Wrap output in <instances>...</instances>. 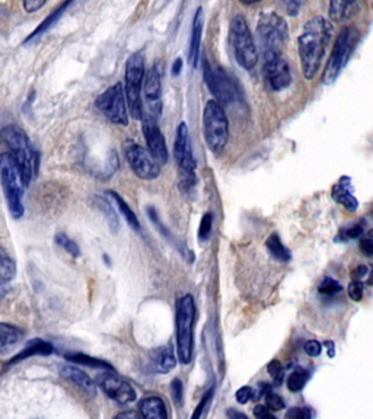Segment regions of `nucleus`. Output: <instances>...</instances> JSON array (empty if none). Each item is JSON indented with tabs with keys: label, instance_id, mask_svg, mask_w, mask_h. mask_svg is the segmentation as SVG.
Instances as JSON below:
<instances>
[{
	"label": "nucleus",
	"instance_id": "nucleus-1",
	"mask_svg": "<svg viewBox=\"0 0 373 419\" xmlns=\"http://www.w3.org/2000/svg\"><path fill=\"white\" fill-rule=\"evenodd\" d=\"M332 34V25L322 16H312L305 22L303 29L298 36V51L302 73L306 81H312L321 69Z\"/></svg>",
	"mask_w": 373,
	"mask_h": 419
},
{
	"label": "nucleus",
	"instance_id": "nucleus-2",
	"mask_svg": "<svg viewBox=\"0 0 373 419\" xmlns=\"http://www.w3.org/2000/svg\"><path fill=\"white\" fill-rule=\"evenodd\" d=\"M4 143L9 149V154L22 173L24 182L28 187L38 172V154L34 150L27 133L18 126H8L0 131Z\"/></svg>",
	"mask_w": 373,
	"mask_h": 419
},
{
	"label": "nucleus",
	"instance_id": "nucleus-3",
	"mask_svg": "<svg viewBox=\"0 0 373 419\" xmlns=\"http://www.w3.org/2000/svg\"><path fill=\"white\" fill-rule=\"evenodd\" d=\"M174 157L178 165V188L184 197H192L197 188V161H195L190 133L185 123H181L176 128V137L174 143Z\"/></svg>",
	"mask_w": 373,
	"mask_h": 419
},
{
	"label": "nucleus",
	"instance_id": "nucleus-4",
	"mask_svg": "<svg viewBox=\"0 0 373 419\" xmlns=\"http://www.w3.org/2000/svg\"><path fill=\"white\" fill-rule=\"evenodd\" d=\"M0 182L4 187L9 211L15 220H19L25 211L22 198L27 185L21 171L9 153L0 154Z\"/></svg>",
	"mask_w": 373,
	"mask_h": 419
},
{
	"label": "nucleus",
	"instance_id": "nucleus-5",
	"mask_svg": "<svg viewBox=\"0 0 373 419\" xmlns=\"http://www.w3.org/2000/svg\"><path fill=\"white\" fill-rule=\"evenodd\" d=\"M203 134L210 152L219 154L225 150L229 140V121L225 108L210 99L203 111Z\"/></svg>",
	"mask_w": 373,
	"mask_h": 419
},
{
	"label": "nucleus",
	"instance_id": "nucleus-6",
	"mask_svg": "<svg viewBox=\"0 0 373 419\" xmlns=\"http://www.w3.org/2000/svg\"><path fill=\"white\" fill-rule=\"evenodd\" d=\"M229 41L238 65L245 70H252L259 62V51L254 36L242 15H235L229 25Z\"/></svg>",
	"mask_w": 373,
	"mask_h": 419
},
{
	"label": "nucleus",
	"instance_id": "nucleus-7",
	"mask_svg": "<svg viewBox=\"0 0 373 419\" xmlns=\"http://www.w3.org/2000/svg\"><path fill=\"white\" fill-rule=\"evenodd\" d=\"M145 57L142 51L133 53L127 63H126V74H124V82H126V104L127 109L130 111V115L134 119H142L143 112V101H142V88H143V77H145Z\"/></svg>",
	"mask_w": 373,
	"mask_h": 419
},
{
	"label": "nucleus",
	"instance_id": "nucleus-8",
	"mask_svg": "<svg viewBox=\"0 0 373 419\" xmlns=\"http://www.w3.org/2000/svg\"><path fill=\"white\" fill-rule=\"evenodd\" d=\"M195 321V303L191 294L181 297L176 303V348L183 364L191 363L192 358V332Z\"/></svg>",
	"mask_w": 373,
	"mask_h": 419
},
{
	"label": "nucleus",
	"instance_id": "nucleus-9",
	"mask_svg": "<svg viewBox=\"0 0 373 419\" xmlns=\"http://www.w3.org/2000/svg\"><path fill=\"white\" fill-rule=\"evenodd\" d=\"M359 32L356 28L346 27L340 31L336 44L332 47L328 63L322 74V84L332 85L340 77L343 69L347 66L353 50L356 47Z\"/></svg>",
	"mask_w": 373,
	"mask_h": 419
},
{
	"label": "nucleus",
	"instance_id": "nucleus-10",
	"mask_svg": "<svg viewBox=\"0 0 373 419\" xmlns=\"http://www.w3.org/2000/svg\"><path fill=\"white\" fill-rule=\"evenodd\" d=\"M257 36L263 54L282 53L287 39L286 21L276 12H264L257 27Z\"/></svg>",
	"mask_w": 373,
	"mask_h": 419
},
{
	"label": "nucleus",
	"instance_id": "nucleus-11",
	"mask_svg": "<svg viewBox=\"0 0 373 419\" xmlns=\"http://www.w3.org/2000/svg\"><path fill=\"white\" fill-rule=\"evenodd\" d=\"M95 108L100 111L110 123L117 126H129V111L124 96V88L120 82L110 86L95 99Z\"/></svg>",
	"mask_w": 373,
	"mask_h": 419
},
{
	"label": "nucleus",
	"instance_id": "nucleus-12",
	"mask_svg": "<svg viewBox=\"0 0 373 419\" xmlns=\"http://www.w3.org/2000/svg\"><path fill=\"white\" fill-rule=\"evenodd\" d=\"M203 76L209 91L216 98L214 101L218 104L230 105L237 102L240 99V91L237 84L232 81V77L226 73L225 69L218 67L216 70L211 69L207 60H203Z\"/></svg>",
	"mask_w": 373,
	"mask_h": 419
},
{
	"label": "nucleus",
	"instance_id": "nucleus-13",
	"mask_svg": "<svg viewBox=\"0 0 373 419\" xmlns=\"http://www.w3.org/2000/svg\"><path fill=\"white\" fill-rule=\"evenodd\" d=\"M124 154L131 171L137 178L143 179V181H152V179L159 178L161 166L153 161L149 152L139 143L133 142V140H127L124 143Z\"/></svg>",
	"mask_w": 373,
	"mask_h": 419
},
{
	"label": "nucleus",
	"instance_id": "nucleus-14",
	"mask_svg": "<svg viewBox=\"0 0 373 419\" xmlns=\"http://www.w3.org/2000/svg\"><path fill=\"white\" fill-rule=\"evenodd\" d=\"M264 58V76L268 86L274 92L284 91L292 84L290 66L282 53L263 54Z\"/></svg>",
	"mask_w": 373,
	"mask_h": 419
},
{
	"label": "nucleus",
	"instance_id": "nucleus-15",
	"mask_svg": "<svg viewBox=\"0 0 373 419\" xmlns=\"http://www.w3.org/2000/svg\"><path fill=\"white\" fill-rule=\"evenodd\" d=\"M142 121H143V135L146 138L149 154L159 166L166 165L169 159V152L166 147L165 137L158 126V121H156V117H153L152 114L143 115Z\"/></svg>",
	"mask_w": 373,
	"mask_h": 419
},
{
	"label": "nucleus",
	"instance_id": "nucleus-16",
	"mask_svg": "<svg viewBox=\"0 0 373 419\" xmlns=\"http://www.w3.org/2000/svg\"><path fill=\"white\" fill-rule=\"evenodd\" d=\"M98 386L108 397L120 405H127L136 401V392L131 385L112 373H104L98 377Z\"/></svg>",
	"mask_w": 373,
	"mask_h": 419
},
{
	"label": "nucleus",
	"instance_id": "nucleus-17",
	"mask_svg": "<svg viewBox=\"0 0 373 419\" xmlns=\"http://www.w3.org/2000/svg\"><path fill=\"white\" fill-rule=\"evenodd\" d=\"M143 93L153 117H159L162 112V82L158 67H152L145 72Z\"/></svg>",
	"mask_w": 373,
	"mask_h": 419
},
{
	"label": "nucleus",
	"instance_id": "nucleus-18",
	"mask_svg": "<svg viewBox=\"0 0 373 419\" xmlns=\"http://www.w3.org/2000/svg\"><path fill=\"white\" fill-rule=\"evenodd\" d=\"M203 25H204V12H203V8H199L197 11H195V15L192 19L191 41H190V50H188V62L192 69H197L199 62H200Z\"/></svg>",
	"mask_w": 373,
	"mask_h": 419
},
{
	"label": "nucleus",
	"instance_id": "nucleus-19",
	"mask_svg": "<svg viewBox=\"0 0 373 419\" xmlns=\"http://www.w3.org/2000/svg\"><path fill=\"white\" fill-rule=\"evenodd\" d=\"M331 195L334 201L343 206L348 211H356L359 208V201L356 199L355 192H353L351 179L348 176H341L339 182L332 187Z\"/></svg>",
	"mask_w": 373,
	"mask_h": 419
},
{
	"label": "nucleus",
	"instance_id": "nucleus-20",
	"mask_svg": "<svg viewBox=\"0 0 373 419\" xmlns=\"http://www.w3.org/2000/svg\"><path fill=\"white\" fill-rule=\"evenodd\" d=\"M16 275V265L6 249L0 245V300H4Z\"/></svg>",
	"mask_w": 373,
	"mask_h": 419
},
{
	"label": "nucleus",
	"instance_id": "nucleus-21",
	"mask_svg": "<svg viewBox=\"0 0 373 419\" xmlns=\"http://www.w3.org/2000/svg\"><path fill=\"white\" fill-rule=\"evenodd\" d=\"M150 363L153 364V368L161 374H166L171 370H174L176 366V360H175L172 347L166 345V347H161V348H156L155 351H152Z\"/></svg>",
	"mask_w": 373,
	"mask_h": 419
},
{
	"label": "nucleus",
	"instance_id": "nucleus-22",
	"mask_svg": "<svg viewBox=\"0 0 373 419\" xmlns=\"http://www.w3.org/2000/svg\"><path fill=\"white\" fill-rule=\"evenodd\" d=\"M143 419H168V412L164 401L158 396L145 397L139 405Z\"/></svg>",
	"mask_w": 373,
	"mask_h": 419
},
{
	"label": "nucleus",
	"instance_id": "nucleus-23",
	"mask_svg": "<svg viewBox=\"0 0 373 419\" xmlns=\"http://www.w3.org/2000/svg\"><path fill=\"white\" fill-rule=\"evenodd\" d=\"M24 332L13 325L0 324V355L9 352L15 345L21 342Z\"/></svg>",
	"mask_w": 373,
	"mask_h": 419
},
{
	"label": "nucleus",
	"instance_id": "nucleus-24",
	"mask_svg": "<svg viewBox=\"0 0 373 419\" xmlns=\"http://www.w3.org/2000/svg\"><path fill=\"white\" fill-rule=\"evenodd\" d=\"M60 374L65 378H67L69 382L74 383L76 386H79L84 390L95 394V385L92 382V378L86 373H84L82 370H79L77 367H73V366H63L60 368Z\"/></svg>",
	"mask_w": 373,
	"mask_h": 419
},
{
	"label": "nucleus",
	"instance_id": "nucleus-25",
	"mask_svg": "<svg viewBox=\"0 0 373 419\" xmlns=\"http://www.w3.org/2000/svg\"><path fill=\"white\" fill-rule=\"evenodd\" d=\"M107 195L112 199V201L115 203V206H117V210H119L120 213H122V215L126 218V222H127V225L133 229V230H136V232H140L142 230V226H140V222H139V218H137V215H136V213L131 210V207L124 201L123 199V197L119 194V192H115V191H107Z\"/></svg>",
	"mask_w": 373,
	"mask_h": 419
},
{
	"label": "nucleus",
	"instance_id": "nucleus-26",
	"mask_svg": "<svg viewBox=\"0 0 373 419\" xmlns=\"http://www.w3.org/2000/svg\"><path fill=\"white\" fill-rule=\"evenodd\" d=\"M95 206L100 208V211L104 214V217L107 218L108 222V227L111 230L112 234H117L120 230V220H119V215H117V210H114V207L111 206V203L108 201V198L105 197H100L96 195L95 197Z\"/></svg>",
	"mask_w": 373,
	"mask_h": 419
},
{
	"label": "nucleus",
	"instance_id": "nucleus-27",
	"mask_svg": "<svg viewBox=\"0 0 373 419\" xmlns=\"http://www.w3.org/2000/svg\"><path fill=\"white\" fill-rule=\"evenodd\" d=\"M266 248L268 251V253L276 259V261L280 262H287L292 259V253L289 252V249L283 245L282 239L277 233H271L268 236V239L266 241Z\"/></svg>",
	"mask_w": 373,
	"mask_h": 419
},
{
	"label": "nucleus",
	"instance_id": "nucleus-28",
	"mask_svg": "<svg viewBox=\"0 0 373 419\" xmlns=\"http://www.w3.org/2000/svg\"><path fill=\"white\" fill-rule=\"evenodd\" d=\"M53 351H54V348L51 344L41 341V339H34V341H31L25 350H22L21 354H18L16 357L12 358V363H19L32 355H50Z\"/></svg>",
	"mask_w": 373,
	"mask_h": 419
},
{
	"label": "nucleus",
	"instance_id": "nucleus-29",
	"mask_svg": "<svg viewBox=\"0 0 373 419\" xmlns=\"http://www.w3.org/2000/svg\"><path fill=\"white\" fill-rule=\"evenodd\" d=\"M358 6L355 2H331L329 4V19L334 24H340L347 21L353 9Z\"/></svg>",
	"mask_w": 373,
	"mask_h": 419
},
{
	"label": "nucleus",
	"instance_id": "nucleus-30",
	"mask_svg": "<svg viewBox=\"0 0 373 419\" xmlns=\"http://www.w3.org/2000/svg\"><path fill=\"white\" fill-rule=\"evenodd\" d=\"M70 5H72V2L62 4V5L58 6V8H57L54 12H51V13H50V15H48V16L44 19V21L40 24V27H38V28H37V29H35V31H34V32H32V34H31V35H30V36L25 39V44H27V43H30L31 39H34V38H37V36H40L41 34H44L47 29H50V28H51V27H53V25H54V24L58 21V19L62 18V15L65 13V11H66V9H67Z\"/></svg>",
	"mask_w": 373,
	"mask_h": 419
},
{
	"label": "nucleus",
	"instance_id": "nucleus-31",
	"mask_svg": "<svg viewBox=\"0 0 373 419\" xmlns=\"http://www.w3.org/2000/svg\"><path fill=\"white\" fill-rule=\"evenodd\" d=\"M66 358H67L69 361H73V363H77V364H84V366L93 367V368L110 370L111 373L114 371V367L110 366L108 363L101 361V360H96V358L88 357V355H85V354H69V355H66Z\"/></svg>",
	"mask_w": 373,
	"mask_h": 419
},
{
	"label": "nucleus",
	"instance_id": "nucleus-32",
	"mask_svg": "<svg viewBox=\"0 0 373 419\" xmlns=\"http://www.w3.org/2000/svg\"><path fill=\"white\" fill-rule=\"evenodd\" d=\"M308 380H309V371L305 368H296L289 377L287 387L290 392H301L308 383Z\"/></svg>",
	"mask_w": 373,
	"mask_h": 419
},
{
	"label": "nucleus",
	"instance_id": "nucleus-33",
	"mask_svg": "<svg viewBox=\"0 0 373 419\" xmlns=\"http://www.w3.org/2000/svg\"><path fill=\"white\" fill-rule=\"evenodd\" d=\"M55 244L63 248L67 253H70L73 258H79L81 256V249L79 246H77V244L73 241V239H70L66 233H57L55 237H54Z\"/></svg>",
	"mask_w": 373,
	"mask_h": 419
},
{
	"label": "nucleus",
	"instance_id": "nucleus-34",
	"mask_svg": "<svg viewBox=\"0 0 373 419\" xmlns=\"http://www.w3.org/2000/svg\"><path fill=\"white\" fill-rule=\"evenodd\" d=\"M211 229H213V214L211 213H204V215L202 217V222H200V227H199V241L206 242L210 239L211 234Z\"/></svg>",
	"mask_w": 373,
	"mask_h": 419
},
{
	"label": "nucleus",
	"instance_id": "nucleus-35",
	"mask_svg": "<svg viewBox=\"0 0 373 419\" xmlns=\"http://www.w3.org/2000/svg\"><path fill=\"white\" fill-rule=\"evenodd\" d=\"M318 291L321 294H325V295H334V294H337V293L341 291V284L339 281H336L334 278L327 277V278L322 279V283L318 287Z\"/></svg>",
	"mask_w": 373,
	"mask_h": 419
},
{
	"label": "nucleus",
	"instance_id": "nucleus-36",
	"mask_svg": "<svg viewBox=\"0 0 373 419\" xmlns=\"http://www.w3.org/2000/svg\"><path fill=\"white\" fill-rule=\"evenodd\" d=\"M363 233H365L363 225L356 223V225H353V226L341 230L340 237H337V239H340V241H346V239H359L363 236Z\"/></svg>",
	"mask_w": 373,
	"mask_h": 419
},
{
	"label": "nucleus",
	"instance_id": "nucleus-37",
	"mask_svg": "<svg viewBox=\"0 0 373 419\" xmlns=\"http://www.w3.org/2000/svg\"><path fill=\"white\" fill-rule=\"evenodd\" d=\"M267 371L270 373L271 378L274 380V383L276 385H280L283 382V377H284V373H283V367L280 364L279 360H273L268 367H267Z\"/></svg>",
	"mask_w": 373,
	"mask_h": 419
},
{
	"label": "nucleus",
	"instance_id": "nucleus-38",
	"mask_svg": "<svg viewBox=\"0 0 373 419\" xmlns=\"http://www.w3.org/2000/svg\"><path fill=\"white\" fill-rule=\"evenodd\" d=\"M363 294H365V286H363L362 281H358V279H355V281L350 283L348 297L351 298L353 302H360L363 298Z\"/></svg>",
	"mask_w": 373,
	"mask_h": 419
},
{
	"label": "nucleus",
	"instance_id": "nucleus-39",
	"mask_svg": "<svg viewBox=\"0 0 373 419\" xmlns=\"http://www.w3.org/2000/svg\"><path fill=\"white\" fill-rule=\"evenodd\" d=\"M171 393H172V401L175 405H181L183 404V394H184V387L180 378H174L171 383Z\"/></svg>",
	"mask_w": 373,
	"mask_h": 419
},
{
	"label": "nucleus",
	"instance_id": "nucleus-40",
	"mask_svg": "<svg viewBox=\"0 0 373 419\" xmlns=\"http://www.w3.org/2000/svg\"><path fill=\"white\" fill-rule=\"evenodd\" d=\"M286 418L287 419H310L312 418V412L309 408H292L286 412Z\"/></svg>",
	"mask_w": 373,
	"mask_h": 419
},
{
	"label": "nucleus",
	"instance_id": "nucleus-41",
	"mask_svg": "<svg viewBox=\"0 0 373 419\" xmlns=\"http://www.w3.org/2000/svg\"><path fill=\"white\" fill-rule=\"evenodd\" d=\"M267 406L273 411H282L286 405L279 394H267Z\"/></svg>",
	"mask_w": 373,
	"mask_h": 419
},
{
	"label": "nucleus",
	"instance_id": "nucleus-42",
	"mask_svg": "<svg viewBox=\"0 0 373 419\" xmlns=\"http://www.w3.org/2000/svg\"><path fill=\"white\" fill-rule=\"evenodd\" d=\"M302 6H303L302 2H294V0H289V2H282L280 4V8H283L284 12L290 16H296Z\"/></svg>",
	"mask_w": 373,
	"mask_h": 419
},
{
	"label": "nucleus",
	"instance_id": "nucleus-43",
	"mask_svg": "<svg viewBox=\"0 0 373 419\" xmlns=\"http://www.w3.org/2000/svg\"><path fill=\"white\" fill-rule=\"evenodd\" d=\"M235 396H237V401L241 405H245V404H248L251 401V399L254 397V390L251 387L245 386V387H241Z\"/></svg>",
	"mask_w": 373,
	"mask_h": 419
},
{
	"label": "nucleus",
	"instance_id": "nucleus-44",
	"mask_svg": "<svg viewBox=\"0 0 373 419\" xmlns=\"http://www.w3.org/2000/svg\"><path fill=\"white\" fill-rule=\"evenodd\" d=\"M211 394H213V389L211 390H209L204 396H203V399L200 401V404H199V406L195 408V411L192 412V415H191V419H200V416H202V413H203V411H204V406L209 404V401L211 399Z\"/></svg>",
	"mask_w": 373,
	"mask_h": 419
},
{
	"label": "nucleus",
	"instance_id": "nucleus-45",
	"mask_svg": "<svg viewBox=\"0 0 373 419\" xmlns=\"http://www.w3.org/2000/svg\"><path fill=\"white\" fill-rule=\"evenodd\" d=\"M322 351V347L318 341H315V339H312V341H308L305 344V352L309 355V357H318Z\"/></svg>",
	"mask_w": 373,
	"mask_h": 419
},
{
	"label": "nucleus",
	"instance_id": "nucleus-46",
	"mask_svg": "<svg viewBox=\"0 0 373 419\" xmlns=\"http://www.w3.org/2000/svg\"><path fill=\"white\" fill-rule=\"evenodd\" d=\"M359 249L360 252L366 256V258H370L373 255V242L370 237H363L360 244H359Z\"/></svg>",
	"mask_w": 373,
	"mask_h": 419
},
{
	"label": "nucleus",
	"instance_id": "nucleus-47",
	"mask_svg": "<svg viewBox=\"0 0 373 419\" xmlns=\"http://www.w3.org/2000/svg\"><path fill=\"white\" fill-rule=\"evenodd\" d=\"M44 5H46L44 0H27V2H24V9L28 13H32V12H37L38 9H41Z\"/></svg>",
	"mask_w": 373,
	"mask_h": 419
},
{
	"label": "nucleus",
	"instance_id": "nucleus-48",
	"mask_svg": "<svg viewBox=\"0 0 373 419\" xmlns=\"http://www.w3.org/2000/svg\"><path fill=\"white\" fill-rule=\"evenodd\" d=\"M183 58L181 57H178L175 60L174 62V65H172V76L174 77H178L180 74H181V70H183Z\"/></svg>",
	"mask_w": 373,
	"mask_h": 419
},
{
	"label": "nucleus",
	"instance_id": "nucleus-49",
	"mask_svg": "<svg viewBox=\"0 0 373 419\" xmlns=\"http://www.w3.org/2000/svg\"><path fill=\"white\" fill-rule=\"evenodd\" d=\"M114 419H140V416L136 411H126L117 415Z\"/></svg>",
	"mask_w": 373,
	"mask_h": 419
},
{
	"label": "nucleus",
	"instance_id": "nucleus-50",
	"mask_svg": "<svg viewBox=\"0 0 373 419\" xmlns=\"http://www.w3.org/2000/svg\"><path fill=\"white\" fill-rule=\"evenodd\" d=\"M367 272H369V268H367L366 265H360V267L356 268V271H355V274H353V275H355V278L359 281V279H360L363 275H366Z\"/></svg>",
	"mask_w": 373,
	"mask_h": 419
},
{
	"label": "nucleus",
	"instance_id": "nucleus-51",
	"mask_svg": "<svg viewBox=\"0 0 373 419\" xmlns=\"http://www.w3.org/2000/svg\"><path fill=\"white\" fill-rule=\"evenodd\" d=\"M228 415L232 418V419H248L244 413H241V412H237V411H228Z\"/></svg>",
	"mask_w": 373,
	"mask_h": 419
},
{
	"label": "nucleus",
	"instance_id": "nucleus-52",
	"mask_svg": "<svg viewBox=\"0 0 373 419\" xmlns=\"http://www.w3.org/2000/svg\"><path fill=\"white\" fill-rule=\"evenodd\" d=\"M266 412H268V411H267V408H266V406H263V405H257V406L254 408V415L257 416V418H259V416H261V415H264Z\"/></svg>",
	"mask_w": 373,
	"mask_h": 419
},
{
	"label": "nucleus",
	"instance_id": "nucleus-53",
	"mask_svg": "<svg viewBox=\"0 0 373 419\" xmlns=\"http://www.w3.org/2000/svg\"><path fill=\"white\" fill-rule=\"evenodd\" d=\"M260 387H261V392H260V394H261V396H264V394H268V393H270V390H271V386H268L267 383H260Z\"/></svg>",
	"mask_w": 373,
	"mask_h": 419
},
{
	"label": "nucleus",
	"instance_id": "nucleus-54",
	"mask_svg": "<svg viewBox=\"0 0 373 419\" xmlns=\"http://www.w3.org/2000/svg\"><path fill=\"white\" fill-rule=\"evenodd\" d=\"M325 347H328L329 350V357H334V344L331 342V341H328V342H325Z\"/></svg>",
	"mask_w": 373,
	"mask_h": 419
},
{
	"label": "nucleus",
	"instance_id": "nucleus-55",
	"mask_svg": "<svg viewBox=\"0 0 373 419\" xmlns=\"http://www.w3.org/2000/svg\"><path fill=\"white\" fill-rule=\"evenodd\" d=\"M257 419H277L276 416H273V415H270L268 412H266L264 415H261V416H259Z\"/></svg>",
	"mask_w": 373,
	"mask_h": 419
},
{
	"label": "nucleus",
	"instance_id": "nucleus-56",
	"mask_svg": "<svg viewBox=\"0 0 373 419\" xmlns=\"http://www.w3.org/2000/svg\"><path fill=\"white\" fill-rule=\"evenodd\" d=\"M104 262H107L110 267H111V261H110V258H108V255H104Z\"/></svg>",
	"mask_w": 373,
	"mask_h": 419
}]
</instances>
